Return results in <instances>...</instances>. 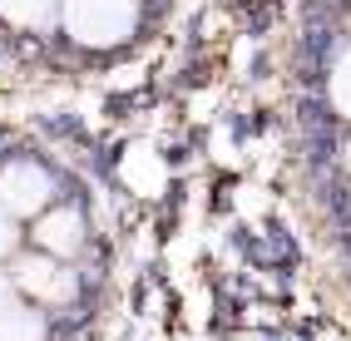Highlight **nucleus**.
<instances>
[{"label": "nucleus", "instance_id": "nucleus-1", "mask_svg": "<svg viewBox=\"0 0 351 341\" xmlns=\"http://www.w3.org/2000/svg\"><path fill=\"white\" fill-rule=\"evenodd\" d=\"M134 25V0H69V30L80 40H124Z\"/></svg>", "mask_w": 351, "mask_h": 341}, {"label": "nucleus", "instance_id": "nucleus-2", "mask_svg": "<svg viewBox=\"0 0 351 341\" xmlns=\"http://www.w3.org/2000/svg\"><path fill=\"white\" fill-rule=\"evenodd\" d=\"M0 203H5V213H35L50 203V178L45 168L35 164H15L0 173Z\"/></svg>", "mask_w": 351, "mask_h": 341}, {"label": "nucleus", "instance_id": "nucleus-3", "mask_svg": "<svg viewBox=\"0 0 351 341\" xmlns=\"http://www.w3.org/2000/svg\"><path fill=\"white\" fill-rule=\"evenodd\" d=\"M15 287L40 297V302H64L69 292H75V277H69L64 267H55L50 257H25L15 267Z\"/></svg>", "mask_w": 351, "mask_h": 341}, {"label": "nucleus", "instance_id": "nucleus-4", "mask_svg": "<svg viewBox=\"0 0 351 341\" xmlns=\"http://www.w3.org/2000/svg\"><path fill=\"white\" fill-rule=\"evenodd\" d=\"M35 242L45 247V253H55V257H69L75 247L84 242V223L75 208H55V213H45L35 223Z\"/></svg>", "mask_w": 351, "mask_h": 341}, {"label": "nucleus", "instance_id": "nucleus-5", "mask_svg": "<svg viewBox=\"0 0 351 341\" xmlns=\"http://www.w3.org/2000/svg\"><path fill=\"white\" fill-rule=\"evenodd\" d=\"M0 341H40V322L25 307H0Z\"/></svg>", "mask_w": 351, "mask_h": 341}, {"label": "nucleus", "instance_id": "nucleus-6", "mask_svg": "<svg viewBox=\"0 0 351 341\" xmlns=\"http://www.w3.org/2000/svg\"><path fill=\"white\" fill-rule=\"evenodd\" d=\"M0 5H5V15H15V20H25V25H35V20L50 15L55 0H0Z\"/></svg>", "mask_w": 351, "mask_h": 341}, {"label": "nucleus", "instance_id": "nucleus-7", "mask_svg": "<svg viewBox=\"0 0 351 341\" xmlns=\"http://www.w3.org/2000/svg\"><path fill=\"white\" fill-rule=\"evenodd\" d=\"M15 242H20V233H15L10 213H0V257H10V253H15Z\"/></svg>", "mask_w": 351, "mask_h": 341}]
</instances>
